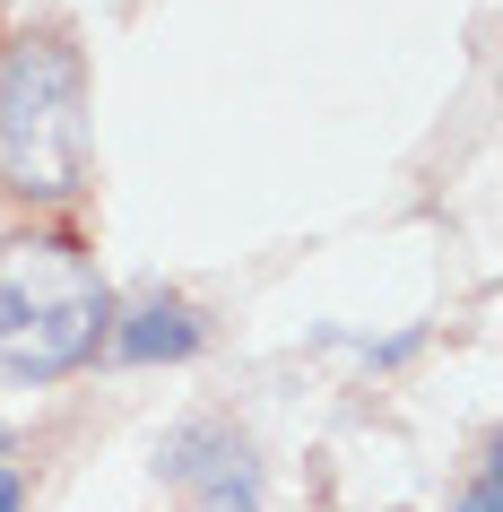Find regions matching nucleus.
Segmentation results:
<instances>
[{
    "label": "nucleus",
    "mask_w": 503,
    "mask_h": 512,
    "mask_svg": "<svg viewBox=\"0 0 503 512\" xmlns=\"http://www.w3.org/2000/svg\"><path fill=\"white\" fill-rule=\"evenodd\" d=\"M105 278L87 270L70 243H0V374H70L105 339Z\"/></svg>",
    "instance_id": "f257e3e1"
},
{
    "label": "nucleus",
    "mask_w": 503,
    "mask_h": 512,
    "mask_svg": "<svg viewBox=\"0 0 503 512\" xmlns=\"http://www.w3.org/2000/svg\"><path fill=\"white\" fill-rule=\"evenodd\" d=\"M79 61L53 35H18L0 53V183L27 200L79 191L87 165V122H79Z\"/></svg>",
    "instance_id": "f03ea898"
},
{
    "label": "nucleus",
    "mask_w": 503,
    "mask_h": 512,
    "mask_svg": "<svg viewBox=\"0 0 503 512\" xmlns=\"http://www.w3.org/2000/svg\"><path fill=\"white\" fill-rule=\"evenodd\" d=\"M191 348H200L191 304H139V322L122 330V356H139V365H157V356H191Z\"/></svg>",
    "instance_id": "7ed1b4c3"
},
{
    "label": "nucleus",
    "mask_w": 503,
    "mask_h": 512,
    "mask_svg": "<svg viewBox=\"0 0 503 512\" xmlns=\"http://www.w3.org/2000/svg\"><path fill=\"white\" fill-rule=\"evenodd\" d=\"M460 512H495V478H477V486H469V504H460Z\"/></svg>",
    "instance_id": "20e7f679"
},
{
    "label": "nucleus",
    "mask_w": 503,
    "mask_h": 512,
    "mask_svg": "<svg viewBox=\"0 0 503 512\" xmlns=\"http://www.w3.org/2000/svg\"><path fill=\"white\" fill-rule=\"evenodd\" d=\"M0 512H18V478H0Z\"/></svg>",
    "instance_id": "39448f33"
},
{
    "label": "nucleus",
    "mask_w": 503,
    "mask_h": 512,
    "mask_svg": "<svg viewBox=\"0 0 503 512\" xmlns=\"http://www.w3.org/2000/svg\"><path fill=\"white\" fill-rule=\"evenodd\" d=\"M0 452H9V426H0Z\"/></svg>",
    "instance_id": "423d86ee"
}]
</instances>
